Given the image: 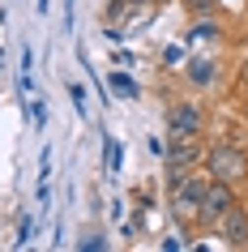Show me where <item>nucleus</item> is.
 Returning a JSON list of instances; mask_svg holds the SVG:
<instances>
[{"instance_id": "6e6552de", "label": "nucleus", "mask_w": 248, "mask_h": 252, "mask_svg": "<svg viewBox=\"0 0 248 252\" xmlns=\"http://www.w3.org/2000/svg\"><path fill=\"white\" fill-rule=\"evenodd\" d=\"M107 86H111V90H120L124 98H137V81H133L129 73H111V77H107Z\"/></svg>"}, {"instance_id": "ddd939ff", "label": "nucleus", "mask_w": 248, "mask_h": 252, "mask_svg": "<svg viewBox=\"0 0 248 252\" xmlns=\"http://www.w3.org/2000/svg\"><path fill=\"white\" fill-rule=\"evenodd\" d=\"M52 175V154H47V146H43V154H39V180H47Z\"/></svg>"}, {"instance_id": "f257e3e1", "label": "nucleus", "mask_w": 248, "mask_h": 252, "mask_svg": "<svg viewBox=\"0 0 248 252\" xmlns=\"http://www.w3.org/2000/svg\"><path fill=\"white\" fill-rule=\"evenodd\" d=\"M197 162H206V146L197 141V137H180V133H171V146H167V184L176 188L184 180V175L193 171Z\"/></svg>"}, {"instance_id": "39448f33", "label": "nucleus", "mask_w": 248, "mask_h": 252, "mask_svg": "<svg viewBox=\"0 0 248 252\" xmlns=\"http://www.w3.org/2000/svg\"><path fill=\"white\" fill-rule=\"evenodd\" d=\"M167 128L180 137H197L201 128H206V111L197 103H171L167 107Z\"/></svg>"}, {"instance_id": "f8f14e48", "label": "nucleus", "mask_w": 248, "mask_h": 252, "mask_svg": "<svg viewBox=\"0 0 248 252\" xmlns=\"http://www.w3.org/2000/svg\"><path fill=\"white\" fill-rule=\"evenodd\" d=\"M30 235H35V222H30V218H22V226H17V248H26Z\"/></svg>"}, {"instance_id": "9b49d317", "label": "nucleus", "mask_w": 248, "mask_h": 252, "mask_svg": "<svg viewBox=\"0 0 248 252\" xmlns=\"http://www.w3.org/2000/svg\"><path fill=\"white\" fill-rule=\"evenodd\" d=\"M30 120H35V124H47V103H43V98H30Z\"/></svg>"}, {"instance_id": "20e7f679", "label": "nucleus", "mask_w": 248, "mask_h": 252, "mask_svg": "<svg viewBox=\"0 0 248 252\" xmlns=\"http://www.w3.org/2000/svg\"><path fill=\"white\" fill-rule=\"evenodd\" d=\"M235 205V192L227 180H214L210 175V188H206V201H201V214H197V222H218L222 214Z\"/></svg>"}, {"instance_id": "2eb2a0df", "label": "nucleus", "mask_w": 248, "mask_h": 252, "mask_svg": "<svg viewBox=\"0 0 248 252\" xmlns=\"http://www.w3.org/2000/svg\"><path fill=\"white\" fill-rule=\"evenodd\" d=\"M133 4H142V0H133Z\"/></svg>"}, {"instance_id": "4468645a", "label": "nucleus", "mask_w": 248, "mask_h": 252, "mask_svg": "<svg viewBox=\"0 0 248 252\" xmlns=\"http://www.w3.org/2000/svg\"><path fill=\"white\" fill-rule=\"evenodd\" d=\"M184 60V47H167V64H180Z\"/></svg>"}, {"instance_id": "7ed1b4c3", "label": "nucleus", "mask_w": 248, "mask_h": 252, "mask_svg": "<svg viewBox=\"0 0 248 252\" xmlns=\"http://www.w3.org/2000/svg\"><path fill=\"white\" fill-rule=\"evenodd\" d=\"M206 171L214 175V180L235 184V180L248 175V154L240 146H214V150H206Z\"/></svg>"}, {"instance_id": "f03ea898", "label": "nucleus", "mask_w": 248, "mask_h": 252, "mask_svg": "<svg viewBox=\"0 0 248 252\" xmlns=\"http://www.w3.org/2000/svg\"><path fill=\"white\" fill-rule=\"evenodd\" d=\"M206 188H210V171H206V175H184L180 184L171 188V210H176V218L197 222L201 201H206Z\"/></svg>"}, {"instance_id": "9d476101", "label": "nucleus", "mask_w": 248, "mask_h": 252, "mask_svg": "<svg viewBox=\"0 0 248 252\" xmlns=\"http://www.w3.org/2000/svg\"><path fill=\"white\" fill-rule=\"evenodd\" d=\"M103 162H107V171H111V175L120 171V146L111 141V137H107V146H103Z\"/></svg>"}, {"instance_id": "423d86ee", "label": "nucleus", "mask_w": 248, "mask_h": 252, "mask_svg": "<svg viewBox=\"0 0 248 252\" xmlns=\"http://www.w3.org/2000/svg\"><path fill=\"white\" fill-rule=\"evenodd\" d=\"M214 231L222 235L227 248H248V210L244 205H231V210L214 222Z\"/></svg>"}, {"instance_id": "0eeeda50", "label": "nucleus", "mask_w": 248, "mask_h": 252, "mask_svg": "<svg viewBox=\"0 0 248 252\" xmlns=\"http://www.w3.org/2000/svg\"><path fill=\"white\" fill-rule=\"evenodd\" d=\"M188 81L193 86H210L214 81V60H188Z\"/></svg>"}, {"instance_id": "1a4fd4ad", "label": "nucleus", "mask_w": 248, "mask_h": 252, "mask_svg": "<svg viewBox=\"0 0 248 252\" xmlns=\"http://www.w3.org/2000/svg\"><path fill=\"white\" fill-rule=\"evenodd\" d=\"M69 103H73V111H77V116H86V86L69 81Z\"/></svg>"}]
</instances>
